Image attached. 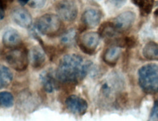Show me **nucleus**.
<instances>
[{
    "label": "nucleus",
    "instance_id": "obj_2",
    "mask_svg": "<svg viewBox=\"0 0 158 121\" xmlns=\"http://www.w3.org/2000/svg\"><path fill=\"white\" fill-rule=\"evenodd\" d=\"M37 31L47 36H54L63 28L61 18L54 14H45L37 19L35 24Z\"/></svg>",
    "mask_w": 158,
    "mask_h": 121
},
{
    "label": "nucleus",
    "instance_id": "obj_18",
    "mask_svg": "<svg viewBox=\"0 0 158 121\" xmlns=\"http://www.w3.org/2000/svg\"><path fill=\"white\" fill-rule=\"evenodd\" d=\"M14 98L13 95L8 91H2L0 93L1 106L5 108H9L13 106Z\"/></svg>",
    "mask_w": 158,
    "mask_h": 121
},
{
    "label": "nucleus",
    "instance_id": "obj_19",
    "mask_svg": "<svg viewBox=\"0 0 158 121\" xmlns=\"http://www.w3.org/2000/svg\"><path fill=\"white\" fill-rule=\"evenodd\" d=\"M46 0H30L29 6L33 8L40 9L45 5Z\"/></svg>",
    "mask_w": 158,
    "mask_h": 121
},
{
    "label": "nucleus",
    "instance_id": "obj_17",
    "mask_svg": "<svg viewBox=\"0 0 158 121\" xmlns=\"http://www.w3.org/2000/svg\"><path fill=\"white\" fill-rule=\"evenodd\" d=\"M132 1L140 7L143 16H146L151 12L153 7V0H132Z\"/></svg>",
    "mask_w": 158,
    "mask_h": 121
},
{
    "label": "nucleus",
    "instance_id": "obj_15",
    "mask_svg": "<svg viewBox=\"0 0 158 121\" xmlns=\"http://www.w3.org/2000/svg\"><path fill=\"white\" fill-rule=\"evenodd\" d=\"M77 34L74 29L72 28L64 32L61 37V43L65 47H71L77 42Z\"/></svg>",
    "mask_w": 158,
    "mask_h": 121
},
{
    "label": "nucleus",
    "instance_id": "obj_16",
    "mask_svg": "<svg viewBox=\"0 0 158 121\" xmlns=\"http://www.w3.org/2000/svg\"><path fill=\"white\" fill-rule=\"evenodd\" d=\"M13 79V75L9 68L1 65L0 68V88L2 89L8 86Z\"/></svg>",
    "mask_w": 158,
    "mask_h": 121
},
{
    "label": "nucleus",
    "instance_id": "obj_12",
    "mask_svg": "<svg viewBox=\"0 0 158 121\" xmlns=\"http://www.w3.org/2000/svg\"><path fill=\"white\" fill-rule=\"evenodd\" d=\"M101 17L102 15L100 11L94 9H89L86 10L82 14V24L87 27H95L99 25Z\"/></svg>",
    "mask_w": 158,
    "mask_h": 121
},
{
    "label": "nucleus",
    "instance_id": "obj_1",
    "mask_svg": "<svg viewBox=\"0 0 158 121\" xmlns=\"http://www.w3.org/2000/svg\"><path fill=\"white\" fill-rule=\"evenodd\" d=\"M92 62L79 55H66L61 58L56 72L61 83L77 84L84 79L92 68Z\"/></svg>",
    "mask_w": 158,
    "mask_h": 121
},
{
    "label": "nucleus",
    "instance_id": "obj_11",
    "mask_svg": "<svg viewBox=\"0 0 158 121\" xmlns=\"http://www.w3.org/2000/svg\"><path fill=\"white\" fill-rule=\"evenodd\" d=\"M40 80L43 89L46 93H53L59 87V83L53 77L51 69H48L42 72L40 75Z\"/></svg>",
    "mask_w": 158,
    "mask_h": 121
},
{
    "label": "nucleus",
    "instance_id": "obj_13",
    "mask_svg": "<svg viewBox=\"0 0 158 121\" xmlns=\"http://www.w3.org/2000/svg\"><path fill=\"white\" fill-rule=\"evenodd\" d=\"M98 32L101 38L106 39L108 41L115 38L119 34H120L116 29L114 22L111 21H106L101 24Z\"/></svg>",
    "mask_w": 158,
    "mask_h": 121
},
{
    "label": "nucleus",
    "instance_id": "obj_8",
    "mask_svg": "<svg viewBox=\"0 0 158 121\" xmlns=\"http://www.w3.org/2000/svg\"><path fill=\"white\" fill-rule=\"evenodd\" d=\"M135 16L134 12L130 11L124 12L114 19V22L115 27L120 33L129 30L132 26Z\"/></svg>",
    "mask_w": 158,
    "mask_h": 121
},
{
    "label": "nucleus",
    "instance_id": "obj_20",
    "mask_svg": "<svg viewBox=\"0 0 158 121\" xmlns=\"http://www.w3.org/2000/svg\"><path fill=\"white\" fill-rule=\"evenodd\" d=\"M109 1L115 7H120L125 4L126 0H109Z\"/></svg>",
    "mask_w": 158,
    "mask_h": 121
},
{
    "label": "nucleus",
    "instance_id": "obj_14",
    "mask_svg": "<svg viewBox=\"0 0 158 121\" xmlns=\"http://www.w3.org/2000/svg\"><path fill=\"white\" fill-rule=\"evenodd\" d=\"M120 54V47L113 45L106 50L103 54V60L106 64L113 67L117 63Z\"/></svg>",
    "mask_w": 158,
    "mask_h": 121
},
{
    "label": "nucleus",
    "instance_id": "obj_6",
    "mask_svg": "<svg viewBox=\"0 0 158 121\" xmlns=\"http://www.w3.org/2000/svg\"><path fill=\"white\" fill-rule=\"evenodd\" d=\"M67 109L73 114L83 115L88 109V103L83 98L77 95H70L65 101Z\"/></svg>",
    "mask_w": 158,
    "mask_h": 121
},
{
    "label": "nucleus",
    "instance_id": "obj_22",
    "mask_svg": "<svg viewBox=\"0 0 158 121\" xmlns=\"http://www.w3.org/2000/svg\"><path fill=\"white\" fill-rule=\"evenodd\" d=\"M155 14L156 15V16H158V9L157 10H156V11H155Z\"/></svg>",
    "mask_w": 158,
    "mask_h": 121
},
{
    "label": "nucleus",
    "instance_id": "obj_4",
    "mask_svg": "<svg viewBox=\"0 0 158 121\" xmlns=\"http://www.w3.org/2000/svg\"><path fill=\"white\" fill-rule=\"evenodd\" d=\"M100 38L98 32H89L80 36L77 43L83 53L93 55L95 54L97 47L99 45Z\"/></svg>",
    "mask_w": 158,
    "mask_h": 121
},
{
    "label": "nucleus",
    "instance_id": "obj_3",
    "mask_svg": "<svg viewBox=\"0 0 158 121\" xmlns=\"http://www.w3.org/2000/svg\"><path fill=\"white\" fill-rule=\"evenodd\" d=\"M5 62L16 71L22 72L28 67L29 63L28 52L25 47L21 46L10 48L4 55Z\"/></svg>",
    "mask_w": 158,
    "mask_h": 121
},
{
    "label": "nucleus",
    "instance_id": "obj_7",
    "mask_svg": "<svg viewBox=\"0 0 158 121\" xmlns=\"http://www.w3.org/2000/svg\"><path fill=\"white\" fill-rule=\"evenodd\" d=\"M11 17L16 24L23 28H30L32 24V16L24 8L17 7L14 9L11 14Z\"/></svg>",
    "mask_w": 158,
    "mask_h": 121
},
{
    "label": "nucleus",
    "instance_id": "obj_5",
    "mask_svg": "<svg viewBox=\"0 0 158 121\" xmlns=\"http://www.w3.org/2000/svg\"><path fill=\"white\" fill-rule=\"evenodd\" d=\"M56 11L61 19L67 22H72L78 15V7L71 0H63L57 4Z\"/></svg>",
    "mask_w": 158,
    "mask_h": 121
},
{
    "label": "nucleus",
    "instance_id": "obj_10",
    "mask_svg": "<svg viewBox=\"0 0 158 121\" xmlns=\"http://www.w3.org/2000/svg\"><path fill=\"white\" fill-rule=\"evenodd\" d=\"M2 42L4 46L8 48L20 47L22 44V39L19 33L16 29L9 28L3 34Z\"/></svg>",
    "mask_w": 158,
    "mask_h": 121
},
{
    "label": "nucleus",
    "instance_id": "obj_9",
    "mask_svg": "<svg viewBox=\"0 0 158 121\" xmlns=\"http://www.w3.org/2000/svg\"><path fill=\"white\" fill-rule=\"evenodd\" d=\"M45 52L39 46H33L28 52L29 62L34 69H40L45 63Z\"/></svg>",
    "mask_w": 158,
    "mask_h": 121
},
{
    "label": "nucleus",
    "instance_id": "obj_21",
    "mask_svg": "<svg viewBox=\"0 0 158 121\" xmlns=\"http://www.w3.org/2000/svg\"><path fill=\"white\" fill-rule=\"evenodd\" d=\"M29 1L30 0H19V3L21 4L22 6H24L26 4L28 3Z\"/></svg>",
    "mask_w": 158,
    "mask_h": 121
}]
</instances>
